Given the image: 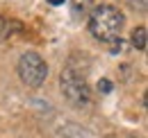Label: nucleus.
I'll return each mask as SVG.
<instances>
[{
    "mask_svg": "<svg viewBox=\"0 0 148 138\" xmlns=\"http://www.w3.org/2000/svg\"><path fill=\"white\" fill-rule=\"evenodd\" d=\"M18 77L27 88H39L43 86V82L48 79V64L43 61V57L39 52H23L18 59Z\"/></svg>",
    "mask_w": 148,
    "mask_h": 138,
    "instance_id": "3",
    "label": "nucleus"
},
{
    "mask_svg": "<svg viewBox=\"0 0 148 138\" xmlns=\"http://www.w3.org/2000/svg\"><path fill=\"white\" fill-rule=\"evenodd\" d=\"M59 88L64 93V97L75 106H87L91 102V88L84 79V72L75 68V66H66L59 75Z\"/></svg>",
    "mask_w": 148,
    "mask_h": 138,
    "instance_id": "2",
    "label": "nucleus"
},
{
    "mask_svg": "<svg viewBox=\"0 0 148 138\" xmlns=\"http://www.w3.org/2000/svg\"><path fill=\"white\" fill-rule=\"evenodd\" d=\"M50 5H64V0H48Z\"/></svg>",
    "mask_w": 148,
    "mask_h": 138,
    "instance_id": "7",
    "label": "nucleus"
},
{
    "mask_svg": "<svg viewBox=\"0 0 148 138\" xmlns=\"http://www.w3.org/2000/svg\"><path fill=\"white\" fill-rule=\"evenodd\" d=\"M87 27L93 39H98L103 43H112V41L121 39V32L125 27V16L114 5H98V7H91V12H89Z\"/></svg>",
    "mask_w": 148,
    "mask_h": 138,
    "instance_id": "1",
    "label": "nucleus"
},
{
    "mask_svg": "<svg viewBox=\"0 0 148 138\" xmlns=\"http://www.w3.org/2000/svg\"><path fill=\"white\" fill-rule=\"evenodd\" d=\"M130 43L137 48V50H146V43H148V32L144 25H139V27H134L132 30V36H130Z\"/></svg>",
    "mask_w": 148,
    "mask_h": 138,
    "instance_id": "4",
    "label": "nucleus"
},
{
    "mask_svg": "<svg viewBox=\"0 0 148 138\" xmlns=\"http://www.w3.org/2000/svg\"><path fill=\"white\" fill-rule=\"evenodd\" d=\"M98 91L100 93H112V82L110 79H100L98 82Z\"/></svg>",
    "mask_w": 148,
    "mask_h": 138,
    "instance_id": "6",
    "label": "nucleus"
},
{
    "mask_svg": "<svg viewBox=\"0 0 148 138\" xmlns=\"http://www.w3.org/2000/svg\"><path fill=\"white\" fill-rule=\"evenodd\" d=\"M71 5H73L75 14H87V12H91L93 0H71Z\"/></svg>",
    "mask_w": 148,
    "mask_h": 138,
    "instance_id": "5",
    "label": "nucleus"
}]
</instances>
